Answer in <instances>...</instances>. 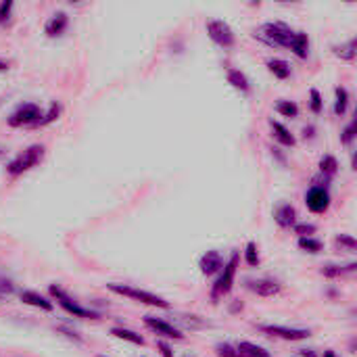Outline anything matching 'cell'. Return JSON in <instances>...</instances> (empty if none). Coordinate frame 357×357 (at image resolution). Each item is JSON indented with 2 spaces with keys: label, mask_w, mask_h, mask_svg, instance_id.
Wrapping results in <instances>:
<instances>
[{
  "label": "cell",
  "mask_w": 357,
  "mask_h": 357,
  "mask_svg": "<svg viewBox=\"0 0 357 357\" xmlns=\"http://www.w3.org/2000/svg\"><path fill=\"white\" fill-rule=\"evenodd\" d=\"M253 36L259 40V42H264V44H268V46H274V48H289L291 46V40H293V36H295V31L287 25V23H264V25H259L255 31H253Z\"/></svg>",
  "instance_id": "obj_1"
},
{
  "label": "cell",
  "mask_w": 357,
  "mask_h": 357,
  "mask_svg": "<svg viewBox=\"0 0 357 357\" xmlns=\"http://www.w3.org/2000/svg\"><path fill=\"white\" fill-rule=\"evenodd\" d=\"M107 289L115 295H123L128 299H134V301H140L144 305H151V307H161V310H169V303L159 297V295H153V293H146V291H140V289H134V287H128V284H107Z\"/></svg>",
  "instance_id": "obj_2"
},
{
  "label": "cell",
  "mask_w": 357,
  "mask_h": 357,
  "mask_svg": "<svg viewBox=\"0 0 357 357\" xmlns=\"http://www.w3.org/2000/svg\"><path fill=\"white\" fill-rule=\"evenodd\" d=\"M238 251H234L232 253V257L228 259V264H224V272H222V276L215 280V284H213V289H211V301L213 303H218L224 295H228L230 291H232V287H234V276H236V268H238Z\"/></svg>",
  "instance_id": "obj_3"
},
{
  "label": "cell",
  "mask_w": 357,
  "mask_h": 357,
  "mask_svg": "<svg viewBox=\"0 0 357 357\" xmlns=\"http://www.w3.org/2000/svg\"><path fill=\"white\" fill-rule=\"evenodd\" d=\"M42 157H44V146H42V144H31L29 149H25L21 155H17V157L6 165V172H8L10 176H21V174H25L27 169L36 167V165L42 161Z\"/></svg>",
  "instance_id": "obj_4"
},
{
  "label": "cell",
  "mask_w": 357,
  "mask_h": 357,
  "mask_svg": "<svg viewBox=\"0 0 357 357\" xmlns=\"http://www.w3.org/2000/svg\"><path fill=\"white\" fill-rule=\"evenodd\" d=\"M48 293H50V297L52 299H56L59 301V305L67 312V314H71V316H75V318H84V320H96L98 318V314H94V312H90V310H86V307H82V305H77L63 289H59V287H50L48 289Z\"/></svg>",
  "instance_id": "obj_5"
},
{
  "label": "cell",
  "mask_w": 357,
  "mask_h": 357,
  "mask_svg": "<svg viewBox=\"0 0 357 357\" xmlns=\"http://www.w3.org/2000/svg\"><path fill=\"white\" fill-rule=\"evenodd\" d=\"M207 33H209V38H211L215 44H220V46H224V48L234 46V31L230 29L228 23H224V21H220V19L207 21Z\"/></svg>",
  "instance_id": "obj_6"
},
{
  "label": "cell",
  "mask_w": 357,
  "mask_h": 357,
  "mask_svg": "<svg viewBox=\"0 0 357 357\" xmlns=\"http://www.w3.org/2000/svg\"><path fill=\"white\" fill-rule=\"evenodd\" d=\"M40 119V107L36 102H23L10 117H8V126L10 128H19V126H29L36 123Z\"/></svg>",
  "instance_id": "obj_7"
},
{
  "label": "cell",
  "mask_w": 357,
  "mask_h": 357,
  "mask_svg": "<svg viewBox=\"0 0 357 357\" xmlns=\"http://www.w3.org/2000/svg\"><path fill=\"white\" fill-rule=\"evenodd\" d=\"M305 205L314 213H324L331 207V192H328V188L312 186L307 190V195H305Z\"/></svg>",
  "instance_id": "obj_8"
},
{
  "label": "cell",
  "mask_w": 357,
  "mask_h": 357,
  "mask_svg": "<svg viewBox=\"0 0 357 357\" xmlns=\"http://www.w3.org/2000/svg\"><path fill=\"white\" fill-rule=\"evenodd\" d=\"M259 331L266 333V335L278 337L282 341H305L310 337V331H303V328H287V326H272V324H264V326H259Z\"/></svg>",
  "instance_id": "obj_9"
},
{
  "label": "cell",
  "mask_w": 357,
  "mask_h": 357,
  "mask_svg": "<svg viewBox=\"0 0 357 357\" xmlns=\"http://www.w3.org/2000/svg\"><path fill=\"white\" fill-rule=\"evenodd\" d=\"M144 324H146L153 333H157V335H161V337H165V339H176V341H182V339H184V335H182L174 324H169V322H165V320H161V318L146 316V318H144Z\"/></svg>",
  "instance_id": "obj_10"
},
{
  "label": "cell",
  "mask_w": 357,
  "mask_h": 357,
  "mask_svg": "<svg viewBox=\"0 0 357 357\" xmlns=\"http://www.w3.org/2000/svg\"><path fill=\"white\" fill-rule=\"evenodd\" d=\"M247 289L257 293L259 297H274L280 293V282L274 278H259V280H247Z\"/></svg>",
  "instance_id": "obj_11"
},
{
  "label": "cell",
  "mask_w": 357,
  "mask_h": 357,
  "mask_svg": "<svg viewBox=\"0 0 357 357\" xmlns=\"http://www.w3.org/2000/svg\"><path fill=\"white\" fill-rule=\"evenodd\" d=\"M199 268H201V272H203L205 276H213V274H218V272L224 268V257H222L218 251H207V253L201 257Z\"/></svg>",
  "instance_id": "obj_12"
},
{
  "label": "cell",
  "mask_w": 357,
  "mask_h": 357,
  "mask_svg": "<svg viewBox=\"0 0 357 357\" xmlns=\"http://www.w3.org/2000/svg\"><path fill=\"white\" fill-rule=\"evenodd\" d=\"M274 220L280 228H293L297 222V211L293 205H280L274 213Z\"/></svg>",
  "instance_id": "obj_13"
},
{
  "label": "cell",
  "mask_w": 357,
  "mask_h": 357,
  "mask_svg": "<svg viewBox=\"0 0 357 357\" xmlns=\"http://www.w3.org/2000/svg\"><path fill=\"white\" fill-rule=\"evenodd\" d=\"M299 59H307L310 54V38L305 31H295L293 40H291V46H289Z\"/></svg>",
  "instance_id": "obj_14"
},
{
  "label": "cell",
  "mask_w": 357,
  "mask_h": 357,
  "mask_svg": "<svg viewBox=\"0 0 357 357\" xmlns=\"http://www.w3.org/2000/svg\"><path fill=\"white\" fill-rule=\"evenodd\" d=\"M67 23H69V17H67L65 13H56V15H52V19L46 23V36H50V38L61 36V33L67 29Z\"/></svg>",
  "instance_id": "obj_15"
},
{
  "label": "cell",
  "mask_w": 357,
  "mask_h": 357,
  "mask_svg": "<svg viewBox=\"0 0 357 357\" xmlns=\"http://www.w3.org/2000/svg\"><path fill=\"white\" fill-rule=\"evenodd\" d=\"M21 301L31 305V307L44 310V312H52V303L48 299H44L42 295L33 293V291H21Z\"/></svg>",
  "instance_id": "obj_16"
},
{
  "label": "cell",
  "mask_w": 357,
  "mask_h": 357,
  "mask_svg": "<svg viewBox=\"0 0 357 357\" xmlns=\"http://www.w3.org/2000/svg\"><path fill=\"white\" fill-rule=\"evenodd\" d=\"M270 126H272V130H274V138L280 142V144H284V146H295L297 144V140H295V136L280 123V121H274V119H270Z\"/></svg>",
  "instance_id": "obj_17"
},
{
  "label": "cell",
  "mask_w": 357,
  "mask_h": 357,
  "mask_svg": "<svg viewBox=\"0 0 357 357\" xmlns=\"http://www.w3.org/2000/svg\"><path fill=\"white\" fill-rule=\"evenodd\" d=\"M236 351H238V356L241 357H272L270 356V351H266L264 347L253 345V343H249V341H241V343L236 345Z\"/></svg>",
  "instance_id": "obj_18"
},
{
  "label": "cell",
  "mask_w": 357,
  "mask_h": 357,
  "mask_svg": "<svg viewBox=\"0 0 357 357\" xmlns=\"http://www.w3.org/2000/svg\"><path fill=\"white\" fill-rule=\"evenodd\" d=\"M268 69L278 77V79H287L291 77V65L282 59H270L268 61Z\"/></svg>",
  "instance_id": "obj_19"
},
{
  "label": "cell",
  "mask_w": 357,
  "mask_h": 357,
  "mask_svg": "<svg viewBox=\"0 0 357 357\" xmlns=\"http://www.w3.org/2000/svg\"><path fill=\"white\" fill-rule=\"evenodd\" d=\"M228 82H230L236 90H241V92H249V90H251V84H249L247 75H245L243 71H238V69H228Z\"/></svg>",
  "instance_id": "obj_20"
},
{
  "label": "cell",
  "mask_w": 357,
  "mask_h": 357,
  "mask_svg": "<svg viewBox=\"0 0 357 357\" xmlns=\"http://www.w3.org/2000/svg\"><path fill=\"white\" fill-rule=\"evenodd\" d=\"M357 270V264H349V266H324L322 268V276L326 278H341L345 274H354Z\"/></svg>",
  "instance_id": "obj_21"
},
{
  "label": "cell",
  "mask_w": 357,
  "mask_h": 357,
  "mask_svg": "<svg viewBox=\"0 0 357 357\" xmlns=\"http://www.w3.org/2000/svg\"><path fill=\"white\" fill-rule=\"evenodd\" d=\"M335 94H337V100H335V115H345L347 105H349V92H347V88L339 86V88L335 90Z\"/></svg>",
  "instance_id": "obj_22"
},
{
  "label": "cell",
  "mask_w": 357,
  "mask_h": 357,
  "mask_svg": "<svg viewBox=\"0 0 357 357\" xmlns=\"http://www.w3.org/2000/svg\"><path fill=\"white\" fill-rule=\"evenodd\" d=\"M356 48H357V40L356 38H351L347 44H343V46H335V54H337L339 59H343V61H354V59H356Z\"/></svg>",
  "instance_id": "obj_23"
},
{
  "label": "cell",
  "mask_w": 357,
  "mask_h": 357,
  "mask_svg": "<svg viewBox=\"0 0 357 357\" xmlns=\"http://www.w3.org/2000/svg\"><path fill=\"white\" fill-rule=\"evenodd\" d=\"M111 335L113 337H117V339H123V341H128V343H134V345H144V339L140 337V335H136L134 331H128V328H113L111 331Z\"/></svg>",
  "instance_id": "obj_24"
},
{
  "label": "cell",
  "mask_w": 357,
  "mask_h": 357,
  "mask_svg": "<svg viewBox=\"0 0 357 357\" xmlns=\"http://www.w3.org/2000/svg\"><path fill=\"white\" fill-rule=\"evenodd\" d=\"M337 172H339V163H337V159H335L333 155H324V157L320 159V174H322V176L333 178Z\"/></svg>",
  "instance_id": "obj_25"
},
{
  "label": "cell",
  "mask_w": 357,
  "mask_h": 357,
  "mask_svg": "<svg viewBox=\"0 0 357 357\" xmlns=\"http://www.w3.org/2000/svg\"><path fill=\"white\" fill-rule=\"evenodd\" d=\"M299 247L307 253H320L322 251V243L318 238H312V236H303L299 238Z\"/></svg>",
  "instance_id": "obj_26"
},
{
  "label": "cell",
  "mask_w": 357,
  "mask_h": 357,
  "mask_svg": "<svg viewBox=\"0 0 357 357\" xmlns=\"http://www.w3.org/2000/svg\"><path fill=\"white\" fill-rule=\"evenodd\" d=\"M276 111L282 113L284 117H297L299 115V107L295 102H291V100H280L276 105Z\"/></svg>",
  "instance_id": "obj_27"
},
{
  "label": "cell",
  "mask_w": 357,
  "mask_h": 357,
  "mask_svg": "<svg viewBox=\"0 0 357 357\" xmlns=\"http://www.w3.org/2000/svg\"><path fill=\"white\" fill-rule=\"evenodd\" d=\"M245 261H247L251 268H257V266H259V253H257V245H255V243H247Z\"/></svg>",
  "instance_id": "obj_28"
},
{
  "label": "cell",
  "mask_w": 357,
  "mask_h": 357,
  "mask_svg": "<svg viewBox=\"0 0 357 357\" xmlns=\"http://www.w3.org/2000/svg\"><path fill=\"white\" fill-rule=\"evenodd\" d=\"M59 113H61V105H59V102H52V105H50V111H48L44 117H40L33 126H46V123L54 121V119L59 117Z\"/></svg>",
  "instance_id": "obj_29"
},
{
  "label": "cell",
  "mask_w": 357,
  "mask_h": 357,
  "mask_svg": "<svg viewBox=\"0 0 357 357\" xmlns=\"http://www.w3.org/2000/svg\"><path fill=\"white\" fill-rule=\"evenodd\" d=\"M215 354H218V357H241L238 351H236V347H232L230 343H220L215 347Z\"/></svg>",
  "instance_id": "obj_30"
},
{
  "label": "cell",
  "mask_w": 357,
  "mask_h": 357,
  "mask_svg": "<svg viewBox=\"0 0 357 357\" xmlns=\"http://www.w3.org/2000/svg\"><path fill=\"white\" fill-rule=\"evenodd\" d=\"M354 138H356V119L343 130V134H341V142L343 144H351L354 142Z\"/></svg>",
  "instance_id": "obj_31"
},
{
  "label": "cell",
  "mask_w": 357,
  "mask_h": 357,
  "mask_svg": "<svg viewBox=\"0 0 357 357\" xmlns=\"http://www.w3.org/2000/svg\"><path fill=\"white\" fill-rule=\"evenodd\" d=\"M10 10H13V2L6 0V2H0V25H6L8 19H10Z\"/></svg>",
  "instance_id": "obj_32"
},
{
  "label": "cell",
  "mask_w": 357,
  "mask_h": 357,
  "mask_svg": "<svg viewBox=\"0 0 357 357\" xmlns=\"http://www.w3.org/2000/svg\"><path fill=\"white\" fill-rule=\"evenodd\" d=\"M337 245H339V247H345V249H349V251H356L357 249V241L356 238H351V236H347V234H339V236H337Z\"/></svg>",
  "instance_id": "obj_33"
},
{
  "label": "cell",
  "mask_w": 357,
  "mask_h": 357,
  "mask_svg": "<svg viewBox=\"0 0 357 357\" xmlns=\"http://www.w3.org/2000/svg\"><path fill=\"white\" fill-rule=\"evenodd\" d=\"M293 228H295V232L299 234V238H303V236H312V234L316 232V226H314V224H295Z\"/></svg>",
  "instance_id": "obj_34"
},
{
  "label": "cell",
  "mask_w": 357,
  "mask_h": 357,
  "mask_svg": "<svg viewBox=\"0 0 357 357\" xmlns=\"http://www.w3.org/2000/svg\"><path fill=\"white\" fill-rule=\"evenodd\" d=\"M178 320H180L182 324H186L188 328H201V326H205V322L199 320L197 316H180Z\"/></svg>",
  "instance_id": "obj_35"
},
{
  "label": "cell",
  "mask_w": 357,
  "mask_h": 357,
  "mask_svg": "<svg viewBox=\"0 0 357 357\" xmlns=\"http://www.w3.org/2000/svg\"><path fill=\"white\" fill-rule=\"evenodd\" d=\"M310 96H312V100H310L312 111H314V113H320V111H322V96H320V92L314 88V90L310 92Z\"/></svg>",
  "instance_id": "obj_36"
},
{
  "label": "cell",
  "mask_w": 357,
  "mask_h": 357,
  "mask_svg": "<svg viewBox=\"0 0 357 357\" xmlns=\"http://www.w3.org/2000/svg\"><path fill=\"white\" fill-rule=\"evenodd\" d=\"M157 349L161 351V356L163 357H174V351H172V347L165 343V341H157Z\"/></svg>",
  "instance_id": "obj_37"
},
{
  "label": "cell",
  "mask_w": 357,
  "mask_h": 357,
  "mask_svg": "<svg viewBox=\"0 0 357 357\" xmlns=\"http://www.w3.org/2000/svg\"><path fill=\"white\" fill-rule=\"evenodd\" d=\"M15 291V287H13V282L10 280H6V278H0V295H6V293H13Z\"/></svg>",
  "instance_id": "obj_38"
},
{
  "label": "cell",
  "mask_w": 357,
  "mask_h": 357,
  "mask_svg": "<svg viewBox=\"0 0 357 357\" xmlns=\"http://www.w3.org/2000/svg\"><path fill=\"white\" fill-rule=\"evenodd\" d=\"M59 331H61V333H65V337H69V339H75V341H82V339H79V337H77V335H75L73 331H69V328H65V326H61Z\"/></svg>",
  "instance_id": "obj_39"
},
{
  "label": "cell",
  "mask_w": 357,
  "mask_h": 357,
  "mask_svg": "<svg viewBox=\"0 0 357 357\" xmlns=\"http://www.w3.org/2000/svg\"><path fill=\"white\" fill-rule=\"evenodd\" d=\"M314 132H316V128L314 126H307L305 130H303V138L307 140V138H314Z\"/></svg>",
  "instance_id": "obj_40"
},
{
  "label": "cell",
  "mask_w": 357,
  "mask_h": 357,
  "mask_svg": "<svg viewBox=\"0 0 357 357\" xmlns=\"http://www.w3.org/2000/svg\"><path fill=\"white\" fill-rule=\"evenodd\" d=\"M238 310H243V303L241 301H234L232 307H230V312H238Z\"/></svg>",
  "instance_id": "obj_41"
},
{
  "label": "cell",
  "mask_w": 357,
  "mask_h": 357,
  "mask_svg": "<svg viewBox=\"0 0 357 357\" xmlns=\"http://www.w3.org/2000/svg\"><path fill=\"white\" fill-rule=\"evenodd\" d=\"M297 357H316V354H314V351H307V349H305V351H301V354H299Z\"/></svg>",
  "instance_id": "obj_42"
},
{
  "label": "cell",
  "mask_w": 357,
  "mask_h": 357,
  "mask_svg": "<svg viewBox=\"0 0 357 357\" xmlns=\"http://www.w3.org/2000/svg\"><path fill=\"white\" fill-rule=\"evenodd\" d=\"M6 69H8V63H2L0 61V71H6Z\"/></svg>",
  "instance_id": "obj_43"
},
{
  "label": "cell",
  "mask_w": 357,
  "mask_h": 357,
  "mask_svg": "<svg viewBox=\"0 0 357 357\" xmlns=\"http://www.w3.org/2000/svg\"><path fill=\"white\" fill-rule=\"evenodd\" d=\"M324 357H337V354H335V351H326V354H324Z\"/></svg>",
  "instance_id": "obj_44"
},
{
  "label": "cell",
  "mask_w": 357,
  "mask_h": 357,
  "mask_svg": "<svg viewBox=\"0 0 357 357\" xmlns=\"http://www.w3.org/2000/svg\"><path fill=\"white\" fill-rule=\"evenodd\" d=\"M98 357H105V356H98Z\"/></svg>",
  "instance_id": "obj_45"
}]
</instances>
